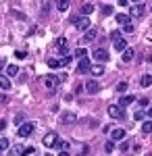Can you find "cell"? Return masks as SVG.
<instances>
[{"mask_svg":"<svg viewBox=\"0 0 152 156\" xmlns=\"http://www.w3.org/2000/svg\"><path fill=\"white\" fill-rule=\"evenodd\" d=\"M71 23L75 25V29H81V31H88L90 29V17H77V15H73L71 17Z\"/></svg>","mask_w":152,"mask_h":156,"instance_id":"cell-1","label":"cell"},{"mask_svg":"<svg viewBox=\"0 0 152 156\" xmlns=\"http://www.w3.org/2000/svg\"><path fill=\"white\" fill-rule=\"evenodd\" d=\"M71 62V54L65 56V58H48V67L50 69H60V67H67Z\"/></svg>","mask_w":152,"mask_h":156,"instance_id":"cell-2","label":"cell"},{"mask_svg":"<svg viewBox=\"0 0 152 156\" xmlns=\"http://www.w3.org/2000/svg\"><path fill=\"white\" fill-rule=\"evenodd\" d=\"M34 123H23V125H19V129H17V135L19 137H29L31 133H34Z\"/></svg>","mask_w":152,"mask_h":156,"instance_id":"cell-3","label":"cell"},{"mask_svg":"<svg viewBox=\"0 0 152 156\" xmlns=\"http://www.w3.org/2000/svg\"><path fill=\"white\" fill-rule=\"evenodd\" d=\"M85 92H88V94L100 92V81H98V79H88V81H85Z\"/></svg>","mask_w":152,"mask_h":156,"instance_id":"cell-4","label":"cell"},{"mask_svg":"<svg viewBox=\"0 0 152 156\" xmlns=\"http://www.w3.org/2000/svg\"><path fill=\"white\" fill-rule=\"evenodd\" d=\"M59 83H60V77H56V75H46L44 77V85H46L48 90H54Z\"/></svg>","mask_w":152,"mask_h":156,"instance_id":"cell-5","label":"cell"},{"mask_svg":"<svg viewBox=\"0 0 152 156\" xmlns=\"http://www.w3.org/2000/svg\"><path fill=\"white\" fill-rule=\"evenodd\" d=\"M56 140H59L56 131H50V133H46V135H44V140H42V142H44V146H46V148H52V146L56 144Z\"/></svg>","mask_w":152,"mask_h":156,"instance_id":"cell-6","label":"cell"},{"mask_svg":"<svg viewBox=\"0 0 152 156\" xmlns=\"http://www.w3.org/2000/svg\"><path fill=\"white\" fill-rule=\"evenodd\" d=\"M94 58L102 65V62H106V60H108V52H106L104 48H96V50H94Z\"/></svg>","mask_w":152,"mask_h":156,"instance_id":"cell-7","label":"cell"},{"mask_svg":"<svg viewBox=\"0 0 152 156\" xmlns=\"http://www.w3.org/2000/svg\"><path fill=\"white\" fill-rule=\"evenodd\" d=\"M108 115H110L113 119H121V117H123V108H119L117 104H110V106H108Z\"/></svg>","mask_w":152,"mask_h":156,"instance_id":"cell-8","label":"cell"},{"mask_svg":"<svg viewBox=\"0 0 152 156\" xmlns=\"http://www.w3.org/2000/svg\"><path fill=\"white\" fill-rule=\"evenodd\" d=\"M133 100H136V96H121L117 106L119 108H125V106H129V104H133Z\"/></svg>","mask_w":152,"mask_h":156,"instance_id":"cell-9","label":"cell"},{"mask_svg":"<svg viewBox=\"0 0 152 156\" xmlns=\"http://www.w3.org/2000/svg\"><path fill=\"white\" fill-rule=\"evenodd\" d=\"M133 54H136V52H133V48H129V46H127V48L121 52V60H123V62H131Z\"/></svg>","mask_w":152,"mask_h":156,"instance_id":"cell-10","label":"cell"},{"mask_svg":"<svg viewBox=\"0 0 152 156\" xmlns=\"http://www.w3.org/2000/svg\"><path fill=\"white\" fill-rule=\"evenodd\" d=\"M90 73H92L94 77L102 75V73H104V65H100V62H96V65H90Z\"/></svg>","mask_w":152,"mask_h":156,"instance_id":"cell-11","label":"cell"},{"mask_svg":"<svg viewBox=\"0 0 152 156\" xmlns=\"http://www.w3.org/2000/svg\"><path fill=\"white\" fill-rule=\"evenodd\" d=\"M110 135H113V140L115 142H121V140H125V129H110Z\"/></svg>","mask_w":152,"mask_h":156,"instance_id":"cell-12","label":"cell"},{"mask_svg":"<svg viewBox=\"0 0 152 156\" xmlns=\"http://www.w3.org/2000/svg\"><path fill=\"white\" fill-rule=\"evenodd\" d=\"M113 46H115V50H117V52H123V50L127 48V42H125L123 37H119V40H115V42H113Z\"/></svg>","mask_w":152,"mask_h":156,"instance_id":"cell-13","label":"cell"},{"mask_svg":"<svg viewBox=\"0 0 152 156\" xmlns=\"http://www.w3.org/2000/svg\"><path fill=\"white\" fill-rule=\"evenodd\" d=\"M75 119H77L75 112H63V115H60V123H65V125H67V123H73Z\"/></svg>","mask_w":152,"mask_h":156,"instance_id":"cell-14","label":"cell"},{"mask_svg":"<svg viewBox=\"0 0 152 156\" xmlns=\"http://www.w3.org/2000/svg\"><path fill=\"white\" fill-rule=\"evenodd\" d=\"M77 71H79V73H88V71H90V60L81 58V60H79V65H77Z\"/></svg>","mask_w":152,"mask_h":156,"instance_id":"cell-15","label":"cell"},{"mask_svg":"<svg viewBox=\"0 0 152 156\" xmlns=\"http://www.w3.org/2000/svg\"><path fill=\"white\" fill-rule=\"evenodd\" d=\"M96 36H98V31L90 27V29H88V31L83 34V42H92V40H96Z\"/></svg>","mask_w":152,"mask_h":156,"instance_id":"cell-16","label":"cell"},{"mask_svg":"<svg viewBox=\"0 0 152 156\" xmlns=\"http://www.w3.org/2000/svg\"><path fill=\"white\" fill-rule=\"evenodd\" d=\"M117 23L119 25H127V23H131V19H129V15H125V12H119L117 15Z\"/></svg>","mask_w":152,"mask_h":156,"instance_id":"cell-17","label":"cell"},{"mask_svg":"<svg viewBox=\"0 0 152 156\" xmlns=\"http://www.w3.org/2000/svg\"><path fill=\"white\" fill-rule=\"evenodd\" d=\"M140 85L142 87H150L152 85V75H142L140 77Z\"/></svg>","mask_w":152,"mask_h":156,"instance_id":"cell-18","label":"cell"},{"mask_svg":"<svg viewBox=\"0 0 152 156\" xmlns=\"http://www.w3.org/2000/svg\"><path fill=\"white\" fill-rule=\"evenodd\" d=\"M17 73H19V67H17V65H9V67H6V77H9V79L15 77Z\"/></svg>","mask_w":152,"mask_h":156,"instance_id":"cell-19","label":"cell"},{"mask_svg":"<svg viewBox=\"0 0 152 156\" xmlns=\"http://www.w3.org/2000/svg\"><path fill=\"white\" fill-rule=\"evenodd\" d=\"M0 87L2 90H11V79L6 75H0Z\"/></svg>","mask_w":152,"mask_h":156,"instance_id":"cell-20","label":"cell"},{"mask_svg":"<svg viewBox=\"0 0 152 156\" xmlns=\"http://www.w3.org/2000/svg\"><path fill=\"white\" fill-rule=\"evenodd\" d=\"M144 11H146V9H144V4H136V6H133V11H131V15H133V17H142Z\"/></svg>","mask_w":152,"mask_h":156,"instance_id":"cell-21","label":"cell"},{"mask_svg":"<svg viewBox=\"0 0 152 156\" xmlns=\"http://www.w3.org/2000/svg\"><path fill=\"white\" fill-rule=\"evenodd\" d=\"M69 4H71V0H59V2H56V6H59V11H67V9H69Z\"/></svg>","mask_w":152,"mask_h":156,"instance_id":"cell-22","label":"cell"},{"mask_svg":"<svg viewBox=\"0 0 152 156\" xmlns=\"http://www.w3.org/2000/svg\"><path fill=\"white\" fill-rule=\"evenodd\" d=\"M142 131H144V133H152V121L150 119L142 123Z\"/></svg>","mask_w":152,"mask_h":156,"instance_id":"cell-23","label":"cell"},{"mask_svg":"<svg viewBox=\"0 0 152 156\" xmlns=\"http://www.w3.org/2000/svg\"><path fill=\"white\" fill-rule=\"evenodd\" d=\"M52 148H56V150H65V152H67V150H69L71 146L67 144V142H59V140H56V144L52 146Z\"/></svg>","mask_w":152,"mask_h":156,"instance_id":"cell-24","label":"cell"},{"mask_svg":"<svg viewBox=\"0 0 152 156\" xmlns=\"http://www.w3.org/2000/svg\"><path fill=\"white\" fill-rule=\"evenodd\" d=\"M92 11H94L92 4H83V6H81V15H83V17H90V12H92Z\"/></svg>","mask_w":152,"mask_h":156,"instance_id":"cell-25","label":"cell"},{"mask_svg":"<svg viewBox=\"0 0 152 156\" xmlns=\"http://www.w3.org/2000/svg\"><path fill=\"white\" fill-rule=\"evenodd\" d=\"M85 54H88V50H85V48H77V50H75V56H77L79 60L85 58Z\"/></svg>","mask_w":152,"mask_h":156,"instance_id":"cell-26","label":"cell"},{"mask_svg":"<svg viewBox=\"0 0 152 156\" xmlns=\"http://www.w3.org/2000/svg\"><path fill=\"white\" fill-rule=\"evenodd\" d=\"M9 140H6V137H2V140H0V152H4V150H9Z\"/></svg>","mask_w":152,"mask_h":156,"instance_id":"cell-27","label":"cell"},{"mask_svg":"<svg viewBox=\"0 0 152 156\" xmlns=\"http://www.w3.org/2000/svg\"><path fill=\"white\" fill-rule=\"evenodd\" d=\"M34 152H35L34 146H27L25 150H21V152H19V154H21V156H29V154H34Z\"/></svg>","mask_w":152,"mask_h":156,"instance_id":"cell-28","label":"cell"},{"mask_svg":"<svg viewBox=\"0 0 152 156\" xmlns=\"http://www.w3.org/2000/svg\"><path fill=\"white\" fill-rule=\"evenodd\" d=\"M125 90H127V81H119V83H117V92H119V94H123Z\"/></svg>","mask_w":152,"mask_h":156,"instance_id":"cell-29","label":"cell"},{"mask_svg":"<svg viewBox=\"0 0 152 156\" xmlns=\"http://www.w3.org/2000/svg\"><path fill=\"white\" fill-rule=\"evenodd\" d=\"M144 117H146L144 110H136V112H133V119H136V121H144Z\"/></svg>","mask_w":152,"mask_h":156,"instance_id":"cell-30","label":"cell"},{"mask_svg":"<svg viewBox=\"0 0 152 156\" xmlns=\"http://www.w3.org/2000/svg\"><path fill=\"white\" fill-rule=\"evenodd\" d=\"M54 46H56V48H63V46H67V40H65V37H56Z\"/></svg>","mask_w":152,"mask_h":156,"instance_id":"cell-31","label":"cell"},{"mask_svg":"<svg viewBox=\"0 0 152 156\" xmlns=\"http://www.w3.org/2000/svg\"><path fill=\"white\" fill-rule=\"evenodd\" d=\"M102 15H104V17H108V15H113V6H110V4H106V6H102Z\"/></svg>","mask_w":152,"mask_h":156,"instance_id":"cell-32","label":"cell"},{"mask_svg":"<svg viewBox=\"0 0 152 156\" xmlns=\"http://www.w3.org/2000/svg\"><path fill=\"white\" fill-rule=\"evenodd\" d=\"M133 29H136V27H133V23L123 25V31H125V34H133Z\"/></svg>","mask_w":152,"mask_h":156,"instance_id":"cell-33","label":"cell"},{"mask_svg":"<svg viewBox=\"0 0 152 156\" xmlns=\"http://www.w3.org/2000/svg\"><path fill=\"white\" fill-rule=\"evenodd\" d=\"M113 150H115V144H113V142H106V144H104V152H108V154H110Z\"/></svg>","mask_w":152,"mask_h":156,"instance_id":"cell-34","label":"cell"},{"mask_svg":"<svg viewBox=\"0 0 152 156\" xmlns=\"http://www.w3.org/2000/svg\"><path fill=\"white\" fill-rule=\"evenodd\" d=\"M15 56H17V58H25V56H27V52H25V50H17V52H15Z\"/></svg>","mask_w":152,"mask_h":156,"instance_id":"cell-35","label":"cell"},{"mask_svg":"<svg viewBox=\"0 0 152 156\" xmlns=\"http://www.w3.org/2000/svg\"><path fill=\"white\" fill-rule=\"evenodd\" d=\"M59 52L63 54V58H65V56H69V48H67V46H63V48H59Z\"/></svg>","mask_w":152,"mask_h":156,"instance_id":"cell-36","label":"cell"},{"mask_svg":"<svg viewBox=\"0 0 152 156\" xmlns=\"http://www.w3.org/2000/svg\"><path fill=\"white\" fill-rule=\"evenodd\" d=\"M23 121H25L23 115H17V117H15V123H17V125H23Z\"/></svg>","mask_w":152,"mask_h":156,"instance_id":"cell-37","label":"cell"},{"mask_svg":"<svg viewBox=\"0 0 152 156\" xmlns=\"http://www.w3.org/2000/svg\"><path fill=\"white\" fill-rule=\"evenodd\" d=\"M119 37H121V31H117V29H115V31H113V34H110V40H113V42H115V40H119Z\"/></svg>","mask_w":152,"mask_h":156,"instance_id":"cell-38","label":"cell"},{"mask_svg":"<svg viewBox=\"0 0 152 156\" xmlns=\"http://www.w3.org/2000/svg\"><path fill=\"white\" fill-rule=\"evenodd\" d=\"M129 146H131V144H129V142H123V144H121V150L125 152V150H129Z\"/></svg>","mask_w":152,"mask_h":156,"instance_id":"cell-39","label":"cell"},{"mask_svg":"<svg viewBox=\"0 0 152 156\" xmlns=\"http://www.w3.org/2000/svg\"><path fill=\"white\" fill-rule=\"evenodd\" d=\"M4 129H6V121L2 119V121H0V131H4Z\"/></svg>","mask_w":152,"mask_h":156,"instance_id":"cell-40","label":"cell"},{"mask_svg":"<svg viewBox=\"0 0 152 156\" xmlns=\"http://www.w3.org/2000/svg\"><path fill=\"white\" fill-rule=\"evenodd\" d=\"M127 2L129 0H119V6H127Z\"/></svg>","mask_w":152,"mask_h":156,"instance_id":"cell-41","label":"cell"},{"mask_svg":"<svg viewBox=\"0 0 152 156\" xmlns=\"http://www.w3.org/2000/svg\"><path fill=\"white\" fill-rule=\"evenodd\" d=\"M146 115H148V117H150V121H152V106L148 108V110H146Z\"/></svg>","mask_w":152,"mask_h":156,"instance_id":"cell-42","label":"cell"},{"mask_svg":"<svg viewBox=\"0 0 152 156\" xmlns=\"http://www.w3.org/2000/svg\"><path fill=\"white\" fill-rule=\"evenodd\" d=\"M59 156H69V152H65V150H63V152H60Z\"/></svg>","mask_w":152,"mask_h":156,"instance_id":"cell-43","label":"cell"},{"mask_svg":"<svg viewBox=\"0 0 152 156\" xmlns=\"http://www.w3.org/2000/svg\"><path fill=\"white\" fill-rule=\"evenodd\" d=\"M131 2H136V4H142V0H131Z\"/></svg>","mask_w":152,"mask_h":156,"instance_id":"cell-44","label":"cell"},{"mask_svg":"<svg viewBox=\"0 0 152 156\" xmlns=\"http://www.w3.org/2000/svg\"><path fill=\"white\" fill-rule=\"evenodd\" d=\"M0 69H2V60H0Z\"/></svg>","mask_w":152,"mask_h":156,"instance_id":"cell-45","label":"cell"},{"mask_svg":"<svg viewBox=\"0 0 152 156\" xmlns=\"http://www.w3.org/2000/svg\"><path fill=\"white\" fill-rule=\"evenodd\" d=\"M46 156H52V154H46Z\"/></svg>","mask_w":152,"mask_h":156,"instance_id":"cell-46","label":"cell"},{"mask_svg":"<svg viewBox=\"0 0 152 156\" xmlns=\"http://www.w3.org/2000/svg\"><path fill=\"white\" fill-rule=\"evenodd\" d=\"M146 156H150V154H146Z\"/></svg>","mask_w":152,"mask_h":156,"instance_id":"cell-47","label":"cell"}]
</instances>
